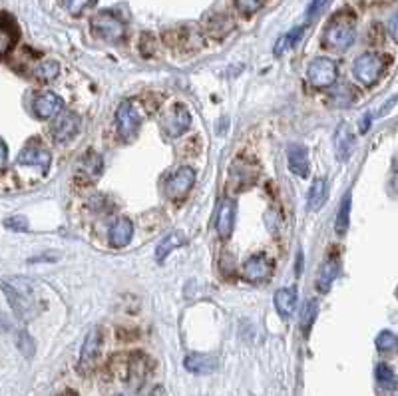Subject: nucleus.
<instances>
[{"label": "nucleus", "instance_id": "nucleus-1", "mask_svg": "<svg viewBox=\"0 0 398 396\" xmlns=\"http://www.w3.org/2000/svg\"><path fill=\"white\" fill-rule=\"evenodd\" d=\"M2 291L6 293L12 311L20 319H32L38 313V297L34 291V285L24 277H14L8 281H2Z\"/></svg>", "mask_w": 398, "mask_h": 396}, {"label": "nucleus", "instance_id": "nucleus-2", "mask_svg": "<svg viewBox=\"0 0 398 396\" xmlns=\"http://www.w3.org/2000/svg\"><path fill=\"white\" fill-rule=\"evenodd\" d=\"M357 36L355 30V16L351 12H339L335 19L327 24L324 30V44L335 50H346Z\"/></svg>", "mask_w": 398, "mask_h": 396}, {"label": "nucleus", "instance_id": "nucleus-3", "mask_svg": "<svg viewBox=\"0 0 398 396\" xmlns=\"http://www.w3.org/2000/svg\"><path fill=\"white\" fill-rule=\"evenodd\" d=\"M337 76H339V68L331 58H315L307 68V78L315 88L333 86L337 82Z\"/></svg>", "mask_w": 398, "mask_h": 396}, {"label": "nucleus", "instance_id": "nucleus-4", "mask_svg": "<svg viewBox=\"0 0 398 396\" xmlns=\"http://www.w3.org/2000/svg\"><path fill=\"white\" fill-rule=\"evenodd\" d=\"M92 30L106 42L120 44L124 40V24L114 12H100L92 19Z\"/></svg>", "mask_w": 398, "mask_h": 396}, {"label": "nucleus", "instance_id": "nucleus-5", "mask_svg": "<svg viewBox=\"0 0 398 396\" xmlns=\"http://www.w3.org/2000/svg\"><path fill=\"white\" fill-rule=\"evenodd\" d=\"M382 70H384V60L380 54H375V52H366V54L359 56L355 66H353L355 76L366 86L375 84L382 74Z\"/></svg>", "mask_w": 398, "mask_h": 396}, {"label": "nucleus", "instance_id": "nucleus-6", "mask_svg": "<svg viewBox=\"0 0 398 396\" xmlns=\"http://www.w3.org/2000/svg\"><path fill=\"white\" fill-rule=\"evenodd\" d=\"M115 120H118V130L120 135L124 140H133L135 133L140 130V122H142V116L137 112V108L133 106L130 100L122 102L118 112H115Z\"/></svg>", "mask_w": 398, "mask_h": 396}, {"label": "nucleus", "instance_id": "nucleus-7", "mask_svg": "<svg viewBox=\"0 0 398 396\" xmlns=\"http://www.w3.org/2000/svg\"><path fill=\"white\" fill-rule=\"evenodd\" d=\"M190 124L191 116L184 104H175V106L164 113V118H162V126H164V130H166V133H168L170 138H179L181 133L188 132Z\"/></svg>", "mask_w": 398, "mask_h": 396}, {"label": "nucleus", "instance_id": "nucleus-8", "mask_svg": "<svg viewBox=\"0 0 398 396\" xmlns=\"http://www.w3.org/2000/svg\"><path fill=\"white\" fill-rule=\"evenodd\" d=\"M19 166H34L42 171L50 168V151L46 150L38 140L28 142V146L19 153Z\"/></svg>", "mask_w": 398, "mask_h": 396}, {"label": "nucleus", "instance_id": "nucleus-9", "mask_svg": "<svg viewBox=\"0 0 398 396\" xmlns=\"http://www.w3.org/2000/svg\"><path fill=\"white\" fill-rule=\"evenodd\" d=\"M193 184H195V171L191 168H181L168 179L166 193L170 195L171 199H179L193 188Z\"/></svg>", "mask_w": 398, "mask_h": 396}, {"label": "nucleus", "instance_id": "nucleus-10", "mask_svg": "<svg viewBox=\"0 0 398 396\" xmlns=\"http://www.w3.org/2000/svg\"><path fill=\"white\" fill-rule=\"evenodd\" d=\"M100 346H102V333H100V329H92L84 340L82 355H80V371L82 373H88L94 366L96 359L100 355Z\"/></svg>", "mask_w": 398, "mask_h": 396}, {"label": "nucleus", "instance_id": "nucleus-11", "mask_svg": "<svg viewBox=\"0 0 398 396\" xmlns=\"http://www.w3.org/2000/svg\"><path fill=\"white\" fill-rule=\"evenodd\" d=\"M19 42V26L12 16L0 12V58L6 56Z\"/></svg>", "mask_w": 398, "mask_h": 396}, {"label": "nucleus", "instance_id": "nucleus-12", "mask_svg": "<svg viewBox=\"0 0 398 396\" xmlns=\"http://www.w3.org/2000/svg\"><path fill=\"white\" fill-rule=\"evenodd\" d=\"M271 273V261L265 255H253L251 259H247L243 265V277L249 283H261L265 281Z\"/></svg>", "mask_w": 398, "mask_h": 396}, {"label": "nucleus", "instance_id": "nucleus-13", "mask_svg": "<svg viewBox=\"0 0 398 396\" xmlns=\"http://www.w3.org/2000/svg\"><path fill=\"white\" fill-rule=\"evenodd\" d=\"M78 116L74 112H62L52 124V135L56 142H68L78 133Z\"/></svg>", "mask_w": 398, "mask_h": 396}, {"label": "nucleus", "instance_id": "nucleus-14", "mask_svg": "<svg viewBox=\"0 0 398 396\" xmlns=\"http://www.w3.org/2000/svg\"><path fill=\"white\" fill-rule=\"evenodd\" d=\"M62 106H64L62 98L54 94V92H44V94L36 96V100L32 104L34 113L38 118H42V120H48V118H52L56 113H62Z\"/></svg>", "mask_w": 398, "mask_h": 396}, {"label": "nucleus", "instance_id": "nucleus-15", "mask_svg": "<svg viewBox=\"0 0 398 396\" xmlns=\"http://www.w3.org/2000/svg\"><path fill=\"white\" fill-rule=\"evenodd\" d=\"M186 368L193 373V375H211L217 371L219 366V360L213 355H201V353H193V355H188L186 360H184Z\"/></svg>", "mask_w": 398, "mask_h": 396}, {"label": "nucleus", "instance_id": "nucleus-16", "mask_svg": "<svg viewBox=\"0 0 398 396\" xmlns=\"http://www.w3.org/2000/svg\"><path fill=\"white\" fill-rule=\"evenodd\" d=\"M233 226H235V204L231 199H223L217 215V223H215L219 237L229 239L233 233Z\"/></svg>", "mask_w": 398, "mask_h": 396}, {"label": "nucleus", "instance_id": "nucleus-17", "mask_svg": "<svg viewBox=\"0 0 398 396\" xmlns=\"http://www.w3.org/2000/svg\"><path fill=\"white\" fill-rule=\"evenodd\" d=\"M289 168L293 173L301 175V177H307L309 175V153H307V148L305 146H299V144H293L289 146Z\"/></svg>", "mask_w": 398, "mask_h": 396}, {"label": "nucleus", "instance_id": "nucleus-18", "mask_svg": "<svg viewBox=\"0 0 398 396\" xmlns=\"http://www.w3.org/2000/svg\"><path fill=\"white\" fill-rule=\"evenodd\" d=\"M297 307V289L287 287L275 293V309L281 317H291Z\"/></svg>", "mask_w": 398, "mask_h": 396}, {"label": "nucleus", "instance_id": "nucleus-19", "mask_svg": "<svg viewBox=\"0 0 398 396\" xmlns=\"http://www.w3.org/2000/svg\"><path fill=\"white\" fill-rule=\"evenodd\" d=\"M133 235V226L130 219H120L110 229V243L114 247H126Z\"/></svg>", "mask_w": 398, "mask_h": 396}, {"label": "nucleus", "instance_id": "nucleus-20", "mask_svg": "<svg viewBox=\"0 0 398 396\" xmlns=\"http://www.w3.org/2000/svg\"><path fill=\"white\" fill-rule=\"evenodd\" d=\"M353 133L349 130V126H344L341 124L339 126V130L335 133V151H337V157L344 162V160H349V155H351V151H353Z\"/></svg>", "mask_w": 398, "mask_h": 396}, {"label": "nucleus", "instance_id": "nucleus-21", "mask_svg": "<svg viewBox=\"0 0 398 396\" xmlns=\"http://www.w3.org/2000/svg\"><path fill=\"white\" fill-rule=\"evenodd\" d=\"M186 245V237H184V233L181 231H173L170 235H166L164 239H162V243L157 245L155 249V259L162 263L168 255H170L173 249H177V247Z\"/></svg>", "mask_w": 398, "mask_h": 396}, {"label": "nucleus", "instance_id": "nucleus-22", "mask_svg": "<svg viewBox=\"0 0 398 396\" xmlns=\"http://www.w3.org/2000/svg\"><path fill=\"white\" fill-rule=\"evenodd\" d=\"M148 368H150V364L144 357H133L130 362V373H128V380H130V386L133 390H137L144 384V380L148 377Z\"/></svg>", "mask_w": 398, "mask_h": 396}, {"label": "nucleus", "instance_id": "nucleus-23", "mask_svg": "<svg viewBox=\"0 0 398 396\" xmlns=\"http://www.w3.org/2000/svg\"><path fill=\"white\" fill-rule=\"evenodd\" d=\"M255 179H257V173L251 171V166H247V164H237V166H233V170H231L229 184L235 186V188L241 191V189L247 188L249 184H253Z\"/></svg>", "mask_w": 398, "mask_h": 396}, {"label": "nucleus", "instance_id": "nucleus-24", "mask_svg": "<svg viewBox=\"0 0 398 396\" xmlns=\"http://www.w3.org/2000/svg\"><path fill=\"white\" fill-rule=\"evenodd\" d=\"M339 269H341L339 259H329L327 263L322 265L321 271H319V279H317L319 291L327 293V291L331 289V285H333V281H335L337 275H339Z\"/></svg>", "mask_w": 398, "mask_h": 396}, {"label": "nucleus", "instance_id": "nucleus-25", "mask_svg": "<svg viewBox=\"0 0 398 396\" xmlns=\"http://www.w3.org/2000/svg\"><path fill=\"white\" fill-rule=\"evenodd\" d=\"M327 201V179L324 177H317L313 182V186L309 189V197H307V204L311 211H317L321 209Z\"/></svg>", "mask_w": 398, "mask_h": 396}, {"label": "nucleus", "instance_id": "nucleus-26", "mask_svg": "<svg viewBox=\"0 0 398 396\" xmlns=\"http://www.w3.org/2000/svg\"><path fill=\"white\" fill-rule=\"evenodd\" d=\"M80 171L82 173H86L88 177H98L102 170H104V162H102V157L94 153V151H90V153H86L84 157H82V162H80Z\"/></svg>", "mask_w": 398, "mask_h": 396}, {"label": "nucleus", "instance_id": "nucleus-27", "mask_svg": "<svg viewBox=\"0 0 398 396\" xmlns=\"http://www.w3.org/2000/svg\"><path fill=\"white\" fill-rule=\"evenodd\" d=\"M305 34V26H299V28H293L291 32H287L283 36L277 40V44H275V56H281L285 54L289 48H293Z\"/></svg>", "mask_w": 398, "mask_h": 396}, {"label": "nucleus", "instance_id": "nucleus-28", "mask_svg": "<svg viewBox=\"0 0 398 396\" xmlns=\"http://www.w3.org/2000/svg\"><path fill=\"white\" fill-rule=\"evenodd\" d=\"M58 74H60V64H58L56 60H44V62H40L38 66L34 68V76L38 80H42V82H50Z\"/></svg>", "mask_w": 398, "mask_h": 396}, {"label": "nucleus", "instance_id": "nucleus-29", "mask_svg": "<svg viewBox=\"0 0 398 396\" xmlns=\"http://www.w3.org/2000/svg\"><path fill=\"white\" fill-rule=\"evenodd\" d=\"M349 219H351V195H344L341 209L337 213V221H335V231L337 235H344L349 229Z\"/></svg>", "mask_w": 398, "mask_h": 396}, {"label": "nucleus", "instance_id": "nucleus-30", "mask_svg": "<svg viewBox=\"0 0 398 396\" xmlns=\"http://www.w3.org/2000/svg\"><path fill=\"white\" fill-rule=\"evenodd\" d=\"M377 349L382 353H393L398 351V337L390 331H382L379 337H377Z\"/></svg>", "mask_w": 398, "mask_h": 396}, {"label": "nucleus", "instance_id": "nucleus-31", "mask_svg": "<svg viewBox=\"0 0 398 396\" xmlns=\"http://www.w3.org/2000/svg\"><path fill=\"white\" fill-rule=\"evenodd\" d=\"M375 375H377L380 386H384V388H393L397 384V375L393 373V368L388 364H379Z\"/></svg>", "mask_w": 398, "mask_h": 396}, {"label": "nucleus", "instance_id": "nucleus-32", "mask_svg": "<svg viewBox=\"0 0 398 396\" xmlns=\"http://www.w3.org/2000/svg\"><path fill=\"white\" fill-rule=\"evenodd\" d=\"M317 309H319V305H317V301H311L305 305V311H303V329L305 331H309L311 329V324H313V321H315V317H317Z\"/></svg>", "mask_w": 398, "mask_h": 396}, {"label": "nucleus", "instance_id": "nucleus-33", "mask_svg": "<svg viewBox=\"0 0 398 396\" xmlns=\"http://www.w3.org/2000/svg\"><path fill=\"white\" fill-rule=\"evenodd\" d=\"M19 346L26 357H32V355H34V342H32V339H30L26 333H20L19 335Z\"/></svg>", "mask_w": 398, "mask_h": 396}, {"label": "nucleus", "instance_id": "nucleus-34", "mask_svg": "<svg viewBox=\"0 0 398 396\" xmlns=\"http://www.w3.org/2000/svg\"><path fill=\"white\" fill-rule=\"evenodd\" d=\"M235 6H237L243 14H253L255 10H259V8L263 6V2H243V0H241V2H237Z\"/></svg>", "mask_w": 398, "mask_h": 396}, {"label": "nucleus", "instance_id": "nucleus-35", "mask_svg": "<svg viewBox=\"0 0 398 396\" xmlns=\"http://www.w3.org/2000/svg\"><path fill=\"white\" fill-rule=\"evenodd\" d=\"M6 226L10 227V229H19V231H22V229H28V221H26L24 217H12V219L6 221Z\"/></svg>", "mask_w": 398, "mask_h": 396}, {"label": "nucleus", "instance_id": "nucleus-36", "mask_svg": "<svg viewBox=\"0 0 398 396\" xmlns=\"http://www.w3.org/2000/svg\"><path fill=\"white\" fill-rule=\"evenodd\" d=\"M219 267H225V269H221V271H223L225 275H229V273H231V269H235V259H233L229 253H225V255H223V259L219 261Z\"/></svg>", "mask_w": 398, "mask_h": 396}, {"label": "nucleus", "instance_id": "nucleus-37", "mask_svg": "<svg viewBox=\"0 0 398 396\" xmlns=\"http://www.w3.org/2000/svg\"><path fill=\"white\" fill-rule=\"evenodd\" d=\"M66 6H68V8H70V10H72L74 14H78V12H80L82 8H88V6H94V2H68Z\"/></svg>", "mask_w": 398, "mask_h": 396}, {"label": "nucleus", "instance_id": "nucleus-38", "mask_svg": "<svg viewBox=\"0 0 398 396\" xmlns=\"http://www.w3.org/2000/svg\"><path fill=\"white\" fill-rule=\"evenodd\" d=\"M388 32L390 36L395 38V42H398V12L390 19V24H388Z\"/></svg>", "mask_w": 398, "mask_h": 396}, {"label": "nucleus", "instance_id": "nucleus-39", "mask_svg": "<svg viewBox=\"0 0 398 396\" xmlns=\"http://www.w3.org/2000/svg\"><path fill=\"white\" fill-rule=\"evenodd\" d=\"M6 157H8V150H6V144L0 140V170H4L6 166Z\"/></svg>", "mask_w": 398, "mask_h": 396}, {"label": "nucleus", "instance_id": "nucleus-40", "mask_svg": "<svg viewBox=\"0 0 398 396\" xmlns=\"http://www.w3.org/2000/svg\"><path fill=\"white\" fill-rule=\"evenodd\" d=\"M295 271H297V275L303 273V253H301V251H299V255H297V269H295Z\"/></svg>", "mask_w": 398, "mask_h": 396}, {"label": "nucleus", "instance_id": "nucleus-41", "mask_svg": "<svg viewBox=\"0 0 398 396\" xmlns=\"http://www.w3.org/2000/svg\"><path fill=\"white\" fill-rule=\"evenodd\" d=\"M368 128H371V118L366 116V118H364V120L360 122V132L364 133V132H366V130H368Z\"/></svg>", "mask_w": 398, "mask_h": 396}, {"label": "nucleus", "instance_id": "nucleus-42", "mask_svg": "<svg viewBox=\"0 0 398 396\" xmlns=\"http://www.w3.org/2000/svg\"><path fill=\"white\" fill-rule=\"evenodd\" d=\"M146 396H164V388H162V386H155V388L150 390Z\"/></svg>", "mask_w": 398, "mask_h": 396}, {"label": "nucleus", "instance_id": "nucleus-43", "mask_svg": "<svg viewBox=\"0 0 398 396\" xmlns=\"http://www.w3.org/2000/svg\"><path fill=\"white\" fill-rule=\"evenodd\" d=\"M6 327H8V324H6V322H4V319L0 317V331H2V329H6Z\"/></svg>", "mask_w": 398, "mask_h": 396}, {"label": "nucleus", "instance_id": "nucleus-44", "mask_svg": "<svg viewBox=\"0 0 398 396\" xmlns=\"http://www.w3.org/2000/svg\"><path fill=\"white\" fill-rule=\"evenodd\" d=\"M118 396H124V395H118Z\"/></svg>", "mask_w": 398, "mask_h": 396}]
</instances>
